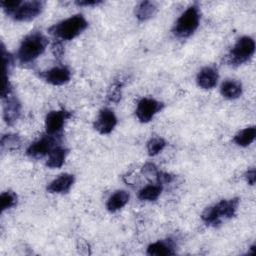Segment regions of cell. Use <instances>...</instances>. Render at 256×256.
<instances>
[{
	"mask_svg": "<svg viewBox=\"0 0 256 256\" xmlns=\"http://www.w3.org/2000/svg\"><path fill=\"white\" fill-rule=\"evenodd\" d=\"M220 92L227 99H236L242 94V85L236 80H226L222 83Z\"/></svg>",
	"mask_w": 256,
	"mask_h": 256,
	"instance_id": "2e32d148",
	"label": "cell"
},
{
	"mask_svg": "<svg viewBox=\"0 0 256 256\" xmlns=\"http://www.w3.org/2000/svg\"><path fill=\"white\" fill-rule=\"evenodd\" d=\"M245 177H246V180H247L248 184L254 185V183H255V178H256V177H255V169L252 168V169L248 170V171L246 172V174H245Z\"/></svg>",
	"mask_w": 256,
	"mask_h": 256,
	"instance_id": "d4e9b609",
	"label": "cell"
},
{
	"mask_svg": "<svg viewBox=\"0 0 256 256\" xmlns=\"http://www.w3.org/2000/svg\"><path fill=\"white\" fill-rule=\"evenodd\" d=\"M175 253L173 245L166 241H157L152 243L147 248V254L151 256H165L173 255Z\"/></svg>",
	"mask_w": 256,
	"mask_h": 256,
	"instance_id": "ac0fdd59",
	"label": "cell"
},
{
	"mask_svg": "<svg viewBox=\"0 0 256 256\" xmlns=\"http://www.w3.org/2000/svg\"><path fill=\"white\" fill-rule=\"evenodd\" d=\"M87 26L88 22L82 15H74L53 25L49 31L60 39L72 40L81 34Z\"/></svg>",
	"mask_w": 256,
	"mask_h": 256,
	"instance_id": "7a4b0ae2",
	"label": "cell"
},
{
	"mask_svg": "<svg viewBox=\"0 0 256 256\" xmlns=\"http://www.w3.org/2000/svg\"><path fill=\"white\" fill-rule=\"evenodd\" d=\"M156 12V6L154 3L150 1H143L141 2L136 8V17L140 21H145L151 18Z\"/></svg>",
	"mask_w": 256,
	"mask_h": 256,
	"instance_id": "ffe728a7",
	"label": "cell"
},
{
	"mask_svg": "<svg viewBox=\"0 0 256 256\" xmlns=\"http://www.w3.org/2000/svg\"><path fill=\"white\" fill-rule=\"evenodd\" d=\"M117 118L111 109H102L94 123L95 129L100 134H109L116 126Z\"/></svg>",
	"mask_w": 256,
	"mask_h": 256,
	"instance_id": "ba28073f",
	"label": "cell"
},
{
	"mask_svg": "<svg viewBox=\"0 0 256 256\" xmlns=\"http://www.w3.org/2000/svg\"><path fill=\"white\" fill-rule=\"evenodd\" d=\"M163 104L152 98H143L138 102L136 108V116L140 122H149L154 115L159 112Z\"/></svg>",
	"mask_w": 256,
	"mask_h": 256,
	"instance_id": "52a82bcc",
	"label": "cell"
},
{
	"mask_svg": "<svg viewBox=\"0 0 256 256\" xmlns=\"http://www.w3.org/2000/svg\"><path fill=\"white\" fill-rule=\"evenodd\" d=\"M41 77L49 84L59 86L69 82L71 72L67 67H54L41 74Z\"/></svg>",
	"mask_w": 256,
	"mask_h": 256,
	"instance_id": "30bf717a",
	"label": "cell"
},
{
	"mask_svg": "<svg viewBox=\"0 0 256 256\" xmlns=\"http://www.w3.org/2000/svg\"><path fill=\"white\" fill-rule=\"evenodd\" d=\"M4 100L3 111H4V119L7 124H12L19 115L20 104L17 99L11 95V92L2 97Z\"/></svg>",
	"mask_w": 256,
	"mask_h": 256,
	"instance_id": "7c38bea8",
	"label": "cell"
},
{
	"mask_svg": "<svg viewBox=\"0 0 256 256\" xmlns=\"http://www.w3.org/2000/svg\"><path fill=\"white\" fill-rule=\"evenodd\" d=\"M239 205V199L233 198L228 200H222L219 203L207 207L202 215V220L207 225H217L220 223L221 218H231L235 215Z\"/></svg>",
	"mask_w": 256,
	"mask_h": 256,
	"instance_id": "3957f363",
	"label": "cell"
},
{
	"mask_svg": "<svg viewBox=\"0 0 256 256\" xmlns=\"http://www.w3.org/2000/svg\"><path fill=\"white\" fill-rule=\"evenodd\" d=\"M161 191H162L161 185H148L139 191L138 197L140 200L154 201L160 196Z\"/></svg>",
	"mask_w": 256,
	"mask_h": 256,
	"instance_id": "44dd1931",
	"label": "cell"
},
{
	"mask_svg": "<svg viewBox=\"0 0 256 256\" xmlns=\"http://www.w3.org/2000/svg\"><path fill=\"white\" fill-rule=\"evenodd\" d=\"M1 200V211H5L7 209H10L11 207L15 206L17 203V196L12 191L3 192L0 197Z\"/></svg>",
	"mask_w": 256,
	"mask_h": 256,
	"instance_id": "603a6c76",
	"label": "cell"
},
{
	"mask_svg": "<svg viewBox=\"0 0 256 256\" xmlns=\"http://www.w3.org/2000/svg\"><path fill=\"white\" fill-rule=\"evenodd\" d=\"M54 148V139L51 135L43 136L34 143H32L27 149V155L31 158H41L46 154H49Z\"/></svg>",
	"mask_w": 256,
	"mask_h": 256,
	"instance_id": "9c48e42d",
	"label": "cell"
},
{
	"mask_svg": "<svg viewBox=\"0 0 256 256\" xmlns=\"http://www.w3.org/2000/svg\"><path fill=\"white\" fill-rule=\"evenodd\" d=\"M129 201V194L125 190H118L114 192L108 199L106 207L110 212H115L123 208Z\"/></svg>",
	"mask_w": 256,
	"mask_h": 256,
	"instance_id": "9a60e30c",
	"label": "cell"
},
{
	"mask_svg": "<svg viewBox=\"0 0 256 256\" xmlns=\"http://www.w3.org/2000/svg\"><path fill=\"white\" fill-rule=\"evenodd\" d=\"M75 3L80 6H92V5H97V4L101 3V1H99V0H82V1H76Z\"/></svg>",
	"mask_w": 256,
	"mask_h": 256,
	"instance_id": "484cf974",
	"label": "cell"
},
{
	"mask_svg": "<svg viewBox=\"0 0 256 256\" xmlns=\"http://www.w3.org/2000/svg\"><path fill=\"white\" fill-rule=\"evenodd\" d=\"M218 81V72L213 67H204L197 75V85L202 89H212Z\"/></svg>",
	"mask_w": 256,
	"mask_h": 256,
	"instance_id": "4fadbf2b",
	"label": "cell"
},
{
	"mask_svg": "<svg viewBox=\"0 0 256 256\" xmlns=\"http://www.w3.org/2000/svg\"><path fill=\"white\" fill-rule=\"evenodd\" d=\"M68 117L65 111H50L45 119V128L48 135L57 134L63 127L66 118Z\"/></svg>",
	"mask_w": 256,
	"mask_h": 256,
	"instance_id": "8fae6325",
	"label": "cell"
},
{
	"mask_svg": "<svg viewBox=\"0 0 256 256\" xmlns=\"http://www.w3.org/2000/svg\"><path fill=\"white\" fill-rule=\"evenodd\" d=\"M256 136V128L255 126L247 127L242 130H240L235 136H234V142L242 147H246L250 145Z\"/></svg>",
	"mask_w": 256,
	"mask_h": 256,
	"instance_id": "d6986e66",
	"label": "cell"
},
{
	"mask_svg": "<svg viewBox=\"0 0 256 256\" xmlns=\"http://www.w3.org/2000/svg\"><path fill=\"white\" fill-rule=\"evenodd\" d=\"M166 145V142L161 137H153L151 138L147 143V151L150 156L157 155L159 152H161Z\"/></svg>",
	"mask_w": 256,
	"mask_h": 256,
	"instance_id": "7402d4cb",
	"label": "cell"
},
{
	"mask_svg": "<svg viewBox=\"0 0 256 256\" xmlns=\"http://www.w3.org/2000/svg\"><path fill=\"white\" fill-rule=\"evenodd\" d=\"M74 176L72 174H62L47 186V191L50 193H67L74 183Z\"/></svg>",
	"mask_w": 256,
	"mask_h": 256,
	"instance_id": "5bb4252c",
	"label": "cell"
},
{
	"mask_svg": "<svg viewBox=\"0 0 256 256\" xmlns=\"http://www.w3.org/2000/svg\"><path fill=\"white\" fill-rule=\"evenodd\" d=\"M255 42L251 37L243 36L233 46L228 59L232 65H240L247 62L254 54Z\"/></svg>",
	"mask_w": 256,
	"mask_h": 256,
	"instance_id": "5b68a950",
	"label": "cell"
},
{
	"mask_svg": "<svg viewBox=\"0 0 256 256\" xmlns=\"http://www.w3.org/2000/svg\"><path fill=\"white\" fill-rule=\"evenodd\" d=\"M19 144H20V140L17 135L7 134L2 137V141H1L2 149H4L5 147H7V149L16 148V146H18Z\"/></svg>",
	"mask_w": 256,
	"mask_h": 256,
	"instance_id": "cb8c5ba5",
	"label": "cell"
},
{
	"mask_svg": "<svg viewBox=\"0 0 256 256\" xmlns=\"http://www.w3.org/2000/svg\"><path fill=\"white\" fill-rule=\"evenodd\" d=\"M46 37L39 33L34 32L26 36L17 52V57L21 63H30L38 58L44 51L47 46Z\"/></svg>",
	"mask_w": 256,
	"mask_h": 256,
	"instance_id": "6da1fadb",
	"label": "cell"
},
{
	"mask_svg": "<svg viewBox=\"0 0 256 256\" xmlns=\"http://www.w3.org/2000/svg\"><path fill=\"white\" fill-rule=\"evenodd\" d=\"M43 1H25L9 15L16 21H31L36 18L43 10Z\"/></svg>",
	"mask_w": 256,
	"mask_h": 256,
	"instance_id": "8992f818",
	"label": "cell"
},
{
	"mask_svg": "<svg viewBox=\"0 0 256 256\" xmlns=\"http://www.w3.org/2000/svg\"><path fill=\"white\" fill-rule=\"evenodd\" d=\"M68 155V149L58 146L54 147L48 154V160L46 165L49 168H60Z\"/></svg>",
	"mask_w": 256,
	"mask_h": 256,
	"instance_id": "e0dca14e",
	"label": "cell"
},
{
	"mask_svg": "<svg viewBox=\"0 0 256 256\" xmlns=\"http://www.w3.org/2000/svg\"><path fill=\"white\" fill-rule=\"evenodd\" d=\"M200 14L198 7L193 5L190 6L176 21L173 33L179 38H187L191 36L199 26Z\"/></svg>",
	"mask_w": 256,
	"mask_h": 256,
	"instance_id": "277c9868",
	"label": "cell"
}]
</instances>
